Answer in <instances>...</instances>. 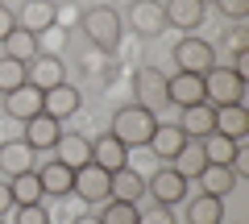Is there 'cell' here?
Instances as JSON below:
<instances>
[{"label":"cell","mask_w":249,"mask_h":224,"mask_svg":"<svg viewBox=\"0 0 249 224\" xmlns=\"http://www.w3.org/2000/svg\"><path fill=\"white\" fill-rule=\"evenodd\" d=\"M158 129V112H150L145 104H124L116 108V117H112V137L121 145H150V133Z\"/></svg>","instance_id":"obj_1"},{"label":"cell","mask_w":249,"mask_h":224,"mask_svg":"<svg viewBox=\"0 0 249 224\" xmlns=\"http://www.w3.org/2000/svg\"><path fill=\"white\" fill-rule=\"evenodd\" d=\"M79 21H83V34H88L100 50H116V46H121L124 21H121V9H116V4H91Z\"/></svg>","instance_id":"obj_2"},{"label":"cell","mask_w":249,"mask_h":224,"mask_svg":"<svg viewBox=\"0 0 249 224\" xmlns=\"http://www.w3.org/2000/svg\"><path fill=\"white\" fill-rule=\"evenodd\" d=\"M204 100L212 108H220V104H245V83H241L229 67H212V71L204 75Z\"/></svg>","instance_id":"obj_3"},{"label":"cell","mask_w":249,"mask_h":224,"mask_svg":"<svg viewBox=\"0 0 249 224\" xmlns=\"http://www.w3.org/2000/svg\"><path fill=\"white\" fill-rule=\"evenodd\" d=\"M187 187H191V179H183L175 166H162V171H154L150 179H145V195H154V204H162V207L183 204Z\"/></svg>","instance_id":"obj_4"},{"label":"cell","mask_w":249,"mask_h":224,"mask_svg":"<svg viewBox=\"0 0 249 224\" xmlns=\"http://www.w3.org/2000/svg\"><path fill=\"white\" fill-rule=\"evenodd\" d=\"M175 67L187 75H208L216 67V46L204 42V37H183L175 46Z\"/></svg>","instance_id":"obj_5"},{"label":"cell","mask_w":249,"mask_h":224,"mask_svg":"<svg viewBox=\"0 0 249 224\" xmlns=\"http://www.w3.org/2000/svg\"><path fill=\"white\" fill-rule=\"evenodd\" d=\"M0 112H9L13 121L25 125V121H34L37 112H42V91H37L34 83H21L17 91H9V96L0 100Z\"/></svg>","instance_id":"obj_6"},{"label":"cell","mask_w":249,"mask_h":224,"mask_svg":"<svg viewBox=\"0 0 249 224\" xmlns=\"http://www.w3.org/2000/svg\"><path fill=\"white\" fill-rule=\"evenodd\" d=\"M79 104H83V96H79V87H71V83H58V87L42 91V112H46V117H54L58 125L67 117H75Z\"/></svg>","instance_id":"obj_7"},{"label":"cell","mask_w":249,"mask_h":224,"mask_svg":"<svg viewBox=\"0 0 249 224\" xmlns=\"http://www.w3.org/2000/svg\"><path fill=\"white\" fill-rule=\"evenodd\" d=\"M25 83H34L37 91H50L58 83H67V71H62V58L58 54H37L34 63H25Z\"/></svg>","instance_id":"obj_8"},{"label":"cell","mask_w":249,"mask_h":224,"mask_svg":"<svg viewBox=\"0 0 249 224\" xmlns=\"http://www.w3.org/2000/svg\"><path fill=\"white\" fill-rule=\"evenodd\" d=\"M108 183H112V174L108 171H100L96 162H88V166H79L75 171V195H83L88 204H104L108 199Z\"/></svg>","instance_id":"obj_9"},{"label":"cell","mask_w":249,"mask_h":224,"mask_svg":"<svg viewBox=\"0 0 249 224\" xmlns=\"http://www.w3.org/2000/svg\"><path fill=\"white\" fill-rule=\"evenodd\" d=\"M166 104H178V108L208 104V100H204V75H187V71H178L175 79H166Z\"/></svg>","instance_id":"obj_10"},{"label":"cell","mask_w":249,"mask_h":224,"mask_svg":"<svg viewBox=\"0 0 249 224\" xmlns=\"http://www.w3.org/2000/svg\"><path fill=\"white\" fill-rule=\"evenodd\" d=\"M25 145H34V154H50L54 150V141L62 137V125L54 117H46V112H37L34 121H25Z\"/></svg>","instance_id":"obj_11"},{"label":"cell","mask_w":249,"mask_h":224,"mask_svg":"<svg viewBox=\"0 0 249 224\" xmlns=\"http://www.w3.org/2000/svg\"><path fill=\"white\" fill-rule=\"evenodd\" d=\"M175 125L183 129L191 141H204V137L216 129V108L212 104H191V108H183V117H178Z\"/></svg>","instance_id":"obj_12"},{"label":"cell","mask_w":249,"mask_h":224,"mask_svg":"<svg viewBox=\"0 0 249 224\" xmlns=\"http://www.w3.org/2000/svg\"><path fill=\"white\" fill-rule=\"evenodd\" d=\"M91 162H96L100 171H121V166H129V145H121L112 133H104V137H96L91 141Z\"/></svg>","instance_id":"obj_13"},{"label":"cell","mask_w":249,"mask_h":224,"mask_svg":"<svg viewBox=\"0 0 249 224\" xmlns=\"http://www.w3.org/2000/svg\"><path fill=\"white\" fill-rule=\"evenodd\" d=\"M54 158H58L62 166L79 171V166H88V162H91V141L83 133H62L58 141H54Z\"/></svg>","instance_id":"obj_14"},{"label":"cell","mask_w":249,"mask_h":224,"mask_svg":"<svg viewBox=\"0 0 249 224\" xmlns=\"http://www.w3.org/2000/svg\"><path fill=\"white\" fill-rule=\"evenodd\" d=\"M108 199L142 204V199H145V179L133 171V166H121V171H112V183H108Z\"/></svg>","instance_id":"obj_15"},{"label":"cell","mask_w":249,"mask_h":224,"mask_svg":"<svg viewBox=\"0 0 249 224\" xmlns=\"http://www.w3.org/2000/svg\"><path fill=\"white\" fill-rule=\"evenodd\" d=\"M34 145H25V137L21 141H4L0 145V174L4 179H13V174H25V171H34Z\"/></svg>","instance_id":"obj_16"},{"label":"cell","mask_w":249,"mask_h":224,"mask_svg":"<svg viewBox=\"0 0 249 224\" xmlns=\"http://www.w3.org/2000/svg\"><path fill=\"white\" fill-rule=\"evenodd\" d=\"M129 21H133V29L142 37H158L162 29H166V13H162V4H154V0H133Z\"/></svg>","instance_id":"obj_17"},{"label":"cell","mask_w":249,"mask_h":224,"mask_svg":"<svg viewBox=\"0 0 249 224\" xmlns=\"http://www.w3.org/2000/svg\"><path fill=\"white\" fill-rule=\"evenodd\" d=\"M34 171H37V179H42L46 195H54V199H58V195H71V187H75V171H71V166H62L58 158H50L46 166H34Z\"/></svg>","instance_id":"obj_18"},{"label":"cell","mask_w":249,"mask_h":224,"mask_svg":"<svg viewBox=\"0 0 249 224\" xmlns=\"http://www.w3.org/2000/svg\"><path fill=\"white\" fill-rule=\"evenodd\" d=\"M212 133H224L232 137V141H245L249 133V108L245 104H220L216 108V129Z\"/></svg>","instance_id":"obj_19"},{"label":"cell","mask_w":249,"mask_h":224,"mask_svg":"<svg viewBox=\"0 0 249 224\" xmlns=\"http://www.w3.org/2000/svg\"><path fill=\"white\" fill-rule=\"evenodd\" d=\"M162 13H166V25L191 34V29H199V21H204V0H166Z\"/></svg>","instance_id":"obj_20"},{"label":"cell","mask_w":249,"mask_h":224,"mask_svg":"<svg viewBox=\"0 0 249 224\" xmlns=\"http://www.w3.org/2000/svg\"><path fill=\"white\" fill-rule=\"evenodd\" d=\"M187 141H191V137H187V133H183L178 125H162V121H158V129L150 133V150L158 154L162 162H175V154L183 150Z\"/></svg>","instance_id":"obj_21"},{"label":"cell","mask_w":249,"mask_h":224,"mask_svg":"<svg viewBox=\"0 0 249 224\" xmlns=\"http://www.w3.org/2000/svg\"><path fill=\"white\" fill-rule=\"evenodd\" d=\"M17 25L29 29V34L50 29V25H54V4H50V0H25V4H21V13H17Z\"/></svg>","instance_id":"obj_22"},{"label":"cell","mask_w":249,"mask_h":224,"mask_svg":"<svg viewBox=\"0 0 249 224\" xmlns=\"http://www.w3.org/2000/svg\"><path fill=\"white\" fill-rule=\"evenodd\" d=\"M137 104H145L150 112H158V108L166 104V79H162L154 67L137 75Z\"/></svg>","instance_id":"obj_23"},{"label":"cell","mask_w":249,"mask_h":224,"mask_svg":"<svg viewBox=\"0 0 249 224\" xmlns=\"http://www.w3.org/2000/svg\"><path fill=\"white\" fill-rule=\"evenodd\" d=\"M187 224H224V199L220 195H196L187 204Z\"/></svg>","instance_id":"obj_24"},{"label":"cell","mask_w":249,"mask_h":224,"mask_svg":"<svg viewBox=\"0 0 249 224\" xmlns=\"http://www.w3.org/2000/svg\"><path fill=\"white\" fill-rule=\"evenodd\" d=\"M196 179H199V187H204V195H220V199L237 187V174H232L229 166H212V162H208Z\"/></svg>","instance_id":"obj_25"},{"label":"cell","mask_w":249,"mask_h":224,"mask_svg":"<svg viewBox=\"0 0 249 224\" xmlns=\"http://www.w3.org/2000/svg\"><path fill=\"white\" fill-rule=\"evenodd\" d=\"M9 191L17 204H42L46 191H42V179H37V171H25V174H13L9 179Z\"/></svg>","instance_id":"obj_26"},{"label":"cell","mask_w":249,"mask_h":224,"mask_svg":"<svg viewBox=\"0 0 249 224\" xmlns=\"http://www.w3.org/2000/svg\"><path fill=\"white\" fill-rule=\"evenodd\" d=\"M199 145H204V158L212 166H232V158H237V141L224 137V133H208Z\"/></svg>","instance_id":"obj_27"},{"label":"cell","mask_w":249,"mask_h":224,"mask_svg":"<svg viewBox=\"0 0 249 224\" xmlns=\"http://www.w3.org/2000/svg\"><path fill=\"white\" fill-rule=\"evenodd\" d=\"M4 46H9V58H17V63H34L37 58V34H29L21 25L4 37Z\"/></svg>","instance_id":"obj_28"},{"label":"cell","mask_w":249,"mask_h":224,"mask_svg":"<svg viewBox=\"0 0 249 224\" xmlns=\"http://www.w3.org/2000/svg\"><path fill=\"white\" fill-rule=\"evenodd\" d=\"M204 166H208V158H204V145H199V141H187L183 150L175 154V171L183 174V179H196Z\"/></svg>","instance_id":"obj_29"},{"label":"cell","mask_w":249,"mask_h":224,"mask_svg":"<svg viewBox=\"0 0 249 224\" xmlns=\"http://www.w3.org/2000/svg\"><path fill=\"white\" fill-rule=\"evenodd\" d=\"M100 224H137L142 220V207L137 204H124V199H108L104 212H96Z\"/></svg>","instance_id":"obj_30"},{"label":"cell","mask_w":249,"mask_h":224,"mask_svg":"<svg viewBox=\"0 0 249 224\" xmlns=\"http://www.w3.org/2000/svg\"><path fill=\"white\" fill-rule=\"evenodd\" d=\"M29 75H25V63H17V58H0V96H9V91H17L21 83H25Z\"/></svg>","instance_id":"obj_31"},{"label":"cell","mask_w":249,"mask_h":224,"mask_svg":"<svg viewBox=\"0 0 249 224\" xmlns=\"http://www.w3.org/2000/svg\"><path fill=\"white\" fill-rule=\"evenodd\" d=\"M13 224H50V212L42 204H17L13 207Z\"/></svg>","instance_id":"obj_32"},{"label":"cell","mask_w":249,"mask_h":224,"mask_svg":"<svg viewBox=\"0 0 249 224\" xmlns=\"http://www.w3.org/2000/svg\"><path fill=\"white\" fill-rule=\"evenodd\" d=\"M62 37H67V29H58V25L42 29V34H37V54H58L62 50Z\"/></svg>","instance_id":"obj_33"},{"label":"cell","mask_w":249,"mask_h":224,"mask_svg":"<svg viewBox=\"0 0 249 224\" xmlns=\"http://www.w3.org/2000/svg\"><path fill=\"white\" fill-rule=\"evenodd\" d=\"M212 4H216L229 21H245V17H249V0H212Z\"/></svg>","instance_id":"obj_34"},{"label":"cell","mask_w":249,"mask_h":224,"mask_svg":"<svg viewBox=\"0 0 249 224\" xmlns=\"http://www.w3.org/2000/svg\"><path fill=\"white\" fill-rule=\"evenodd\" d=\"M79 17H83L79 4H54V25H58V29H71Z\"/></svg>","instance_id":"obj_35"},{"label":"cell","mask_w":249,"mask_h":224,"mask_svg":"<svg viewBox=\"0 0 249 224\" xmlns=\"http://www.w3.org/2000/svg\"><path fill=\"white\" fill-rule=\"evenodd\" d=\"M137 224H175V216H170V207L154 204L150 212H142V220H137Z\"/></svg>","instance_id":"obj_36"},{"label":"cell","mask_w":249,"mask_h":224,"mask_svg":"<svg viewBox=\"0 0 249 224\" xmlns=\"http://www.w3.org/2000/svg\"><path fill=\"white\" fill-rule=\"evenodd\" d=\"M232 75H237L241 83H249V50H237L232 54V67H229Z\"/></svg>","instance_id":"obj_37"},{"label":"cell","mask_w":249,"mask_h":224,"mask_svg":"<svg viewBox=\"0 0 249 224\" xmlns=\"http://www.w3.org/2000/svg\"><path fill=\"white\" fill-rule=\"evenodd\" d=\"M13 29H17V13H13V9H4V4H0V42H4V37H9Z\"/></svg>","instance_id":"obj_38"},{"label":"cell","mask_w":249,"mask_h":224,"mask_svg":"<svg viewBox=\"0 0 249 224\" xmlns=\"http://www.w3.org/2000/svg\"><path fill=\"white\" fill-rule=\"evenodd\" d=\"M13 207H17V199H13V191H9V179L0 183V216H9Z\"/></svg>","instance_id":"obj_39"},{"label":"cell","mask_w":249,"mask_h":224,"mask_svg":"<svg viewBox=\"0 0 249 224\" xmlns=\"http://www.w3.org/2000/svg\"><path fill=\"white\" fill-rule=\"evenodd\" d=\"M224 42H229V50L237 54V50H245V46H249V37H245V29H232V34L224 37Z\"/></svg>","instance_id":"obj_40"},{"label":"cell","mask_w":249,"mask_h":224,"mask_svg":"<svg viewBox=\"0 0 249 224\" xmlns=\"http://www.w3.org/2000/svg\"><path fill=\"white\" fill-rule=\"evenodd\" d=\"M75 224H100V216H88V212H83V216H75Z\"/></svg>","instance_id":"obj_41"},{"label":"cell","mask_w":249,"mask_h":224,"mask_svg":"<svg viewBox=\"0 0 249 224\" xmlns=\"http://www.w3.org/2000/svg\"><path fill=\"white\" fill-rule=\"evenodd\" d=\"M204 4H212V0H204Z\"/></svg>","instance_id":"obj_42"},{"label":"cell","mask_w":249,"mask_h":224,"mask_svg":"<svg viewBox=\"0 0 249 224\" xmlns=\"http://www.w3.org/2000/svg\"><path fill=\"white\" fill-rule=\"evenodd\" d=\"M0 4H4V0H0Z\"/></svg>","instance_id":"obj_43"},{"label":"cell","mask_w":249,"mask_h":224,"mask_svg":"<svg viewBox=\"0 0 249 224\" xmlns=\"http://www.w3.org/2000/svg\"><path fill=\"white\" fill-rule=\"evenodd\" d=\"M0 220H4V216H0Z\"/></svg>","instance_id":"obj_44"},{"label":"cell","mask_w":249,"mask_h":224,"mask_svg":"<svg viewBox=\"0 0 249 224\" xmlns=\"http://www.w3.org/2000/svg\"><path fill=\"white\" fill-rule=\"evenodd\" d=\"M0 100H4V96H0Z\"/></svg>","instance_id":"obj_45"}]
</instances>
